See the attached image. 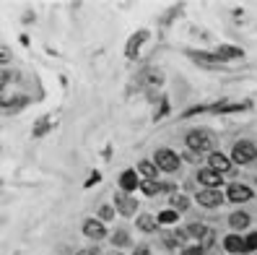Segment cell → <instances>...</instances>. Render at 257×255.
<instances>
[{
  "instance_id": "cell-17",
  "label": "cell",
  "mask_w": 257,
  "mask_h": 255,
  "mask_svg": "<svg viewBox=\"0 0 257 255\" xmlns=\"http://www.w3.org/2000/svg\"><path fill=\"white\" fill-rule=\"evenodd\" d=\"M164 242L169 248H182L184 245V232H171V235H164Z\"/></svg>"
},
{
  "instance_id": "cell-9",
  "label": "cell",
  "mask_w": 257,
  "mask_h": 255,
  "mask_svg": "<svg viewBox=\"0 0 257 255\" xmlns=\"http://www.w3.org/2000/svg\"><path fill=\"white\" fill-rule=\"evenodd\" d=\"M84 235L91 237V240H104V237H107V229H104L101 222H93V219H88V222L84 224Z\"/></svg>"
},
{
  "instance_id": "cell-3",
  "label": "cell",
  "mask_w": 257,
  "mask_h": 255,
  "mask_svg": "<svg viewBox=\"0 0 257 255\" xmlns=\"http://www.w3.org/2000/svg\"><path fill=\"white\" fill-rule=\"evenodd\" d=\"M187 146H190L195 154H200V151H208V148L213 146V141H210V135L205 130H192V133H187Z\"/></svg>"
},
{
  "instance_id": "cell-11",
  "label": "cell",
  "mask_w": 257,
  "mask_h": 255,
  "mask_svg": "<svg viewBox=\"0 0 257 255\" xmlns=\"http://www.w3.org/2000/svg\"><path fill=\"white\" fill-rule=\"evenodd\" d=\"M224 248H226L229 253H244V250H247V242H244L239 235H229V237L224 240Z\"/></svg>"
},
{
  "instance_id": "cell-7",
  "label": "cell",
  "mask_w": 257,
  "mask_h": 255,
  "mask_svg": "<svg viewBox=\"0 0 257 255\" xmlns=\"http://www.w3.org/2000/svg\"><path fill=\"white\" fill-rule=\"evenodd\" d=\"M197 180H200L205 188H221V182H224V177H221V172H216V169H200L197 172Z\"/></svg>"
},
{
  "instance_id": "cell-27",
  "label": "cell",
  "mask_w": 257,
  "mask_h": 255,
  "mask_svg": "<svg viewBox=\"0 0 257 255\" xmlns=\"http://www.w3.org/2000/svg\"><path fill=\"white\" fill-rule=\"evenodd\" d=\"M213 237H216V235H213V232L208 229V232H205V237H203V248H208V245H213Z\"/></svg>"
},
{
  "instance_id": "cell-21",
  "label": "cell",
  "mask_w": 257,
  "mask_h": 255,
  "mask_svg": "<svg viewBox=\"0 0 257 255\" xmlns=\"http://www.w3.org/2000/svg\"><path fill=\"white\" fill-rule=\"evenodd\" d=\"M187 206H190V201H187L184 195H171V208L174 211H184Z\"/></svg>"
},
{
  "instance_id": "cell-13",
  "label": "cell",
  "mask_w": 257,
  "mask_h": 255,
  "mask_svg": "<svg viewBox=\"0 0 257 255\" xmlns=\"http://www.w3.org/2000/svg\"><path fill=\"white\" fill-rule=\"evenodd\" d=\"M120 185H122V190H135V188H140V182H138V177H135V172L133 169H125L122 172V177H120Z\"/></svg>"
},
{
  "instance_id": "cell-6",
  "label": "cell",
  "mask_w": 257,
  "mask_h": 255,
  "mask_svg": "<svg viewBox=\"0 0 257 255\" xmlns=\"http://www.w3.org/2000/svg\"><path fill=\"white\" fill-rule=\"evenodd\" d=\"M114 208L120 211V216H133L138 211L135 198H127V195H114Z\"/></svg>"
},
{
  "instance_id": "cell-26",
  "label": "cell",
  "mask_w": 257,
  "mask_h": 255,
  "mask_svg": "<svg viewBox=\"0 0 257 255\" xmlns=\"http://www.w3.org/2000/svg\"><path fill=\"white\" fill-rule=\"evenodd\" d=\"M112 240L117 242V245H127V235H125V232H117V235H114Z\"/></svg>"
},
{
  "instance_id": "cell-28",
  "label": "cell",
  "mask_w": 257,
  "mask_h": 255,
  "mask_svg": "<svg viewBox=\"0 0 257 255\" xmlns=\"http://www.w3.org/2000/svg\"><path fill=\"white\" fill-rule=\"evenodd\" d=\"M182 255H203V248L200 245H197V248H187Z\"/></svg>"
},
{
  "instance_id": "cell-25",
  "label": "cell",
  "mask_w": 257,
  "mask_h": 255,
  "mask_svg": "<svg viewBox=\"0 0 257 255\" xmlns=\"http://www.w3.org/2000/svg\"><path fill=\"white\" fill-rule=\"evenodd\" d=\"M50 128V120H42L37 128H34V135H44V130Z\"/></svg>"
},
{
  "instance_id": "cell-5",
  "label": "cell",
  "mask_w": 257,
  "mask_h": 255,
  "mask_svg": "<svg viewBox=\"0 0 257 255\" xmlns=\"http://www.w3.org/2000/svg\"><path fill=\"white\" fill-rule=\"evenodd\" d=\"M226 198H229V201H234V203H244V201H250V198H252V190L247 188V185L234 182V185H229Z\"/></svg>"
},
{
  "instance_id": "cell-30",
  "label": "cell",
  "mask_w": 257,
  "mask_h": 255,
  "mask_svg": "<svg viewBox=\"0 0 257 255\" xmlns=\"http://www.w3.org/2000/svg\"><path fill=\"white\" fill-rule=\"evenodd\" d=\"M78 255H96V250H81Z\"/></svg>"
},
{
  "instance_id": "cell-1",
  "label": "cell",
  "mask_w": 257,
  "mask_h": 255,
  "mask_svg": "<svg viewBox=\"0 0 257 255\" xmlns=\"http://www.w3.org/2000/svg\"><path fill=\"white\" fill-rule=\"evenodd\" d=\"M255 156H257V148L250 141H239L231 148V161H237V164H250V161H255Z\"/></svg>"
},
{
  "instance_id": "cell-10",
  "label": "cell",
  "mask_w": 257,
  "mask_h": 255,
  "mask_svg": "<svg viewBox=\"0 0 257 255\" xmlns=\"http://www.w3.org/2000/svg\"><path fill=\"white\" fill-rule=\"evenodd\" d=\"M190 57L195 63H200L205 68H218L221 65V57L218 55H203V52H190Z\"/></svg>"
},
{
  "instance_id": "cell-8",
  "label": "cell",
  "mask_w": 257,
  "mask_h": 255,
  "mask_svg": "<svg viewBox=\"0 0 257 255\" xmlns=\"http://www.w3.org/2000/svg\"><path fill=\"white\" fill-rule=\"evenodd\" d=\"M146 39H148V31H146V29H140V31L135 34V37H130V39H127L125 55H127V57H135V55H138V50H140V44H143Z\"/></svg>"
},
{
  "instance_id": "cell-2",
  "label": "cell",
  "mask_w": 257,
  "mask_h": 255,
  "mask_svg": "<svg viewBox=\"0 0 257 255\" xmlns=\"http://www.w3.org/2000/svg\"><path fill=\"white\" fill-rule=\"evenodd\" d=\"M154 164L164 172H174L179 167V156L171 151V148H159V151L154 154Z\"/></svg>"
},
{
  "instance_id": "cell-4",
  "label": "cell",
  "mask_w": 257,
  "mask_h": 255,
  "mask_svg": "<svg viewBox=\"0 0 257 255\" xmlns=\"http://www.w3.org/2000/svg\"><path fill=\"white\" fill-rule=\"evenodd\" d=\"M197 203L205 206V208H216V206L224 203V195L218 193V188H205V190L197 193Z\"/></svg>"
},
{
  "instance_id": "cell-20",
  "label": "cell",
  "mask_w": 257,
  "mask_h": 255,
  "mask_svg": "<svg viewBox=\"0 0 257 255\" xmlns=\"http://www.w3.org/2000/svg\"><path fill=\"white\" fill-rule=\"evenodd\" d=\"M177 222V211L174 208H167V211L159 214V224H174Z\"/></svg>"
},
{
  "instance_id": "cell-24",
  "label": "cell",
  "mask_w": 257,
  "mask_h": 255,
  "mask_svg": "<svg viewBox=\"0 0 257 255\" xmlns=\"http://www.w3.org/2000/svg\"><path fill=\"white\" fill-rule=\"evenodd\" d=\"M244 242H247V250H257V232H252Z\"/></svg>"
},
{
  "instance_id": "cell-18",
  "label": "cell",
  "mask_w": 257,
  "mask_h": 255,
  "mask_svg": "<svg viewBox=\"0 0 257 255\" xmlns=\"http://www.w3.org/2000/svg\"><path fill=\"white\" fill-rule=\"evenodd\" d=\"M156 164H151V161H140V164H138V172H140V175H146L148 180H154L156 177Z\"/></svg>"
},
{
  "instance_id": "cell-16",
  "label": "cell",
  "mask_w": 257,
  "mask_h": 255,
  "mask_svg": "<svg viewBox=\"0 0 257 255\" xmlns=\"http://www.w3.org/2000/svg\"><path fill=\"white\" fill-rule=\"evenodd\" d=\"M229 224H231L234 229H247L250 216L244 214V211H237V214H231V216H229Z\"/></svg>"
},
{
  "instance_id": "cell-31",
  "label": "cell",
  "mask_w": 257,
  "mask_h": 255,
  "mask_svg": "<svg viewBox=\"0 0 257 255\" xmlns=\"http://www.w3.org/2000/svg\"><path fill=\"white\" fill-rule=\"evenodd\" d=\"M112 255H117V253H112Z\"/></svg>"
},
{
  "instance_id": "cell-15",
  "label": "cell",
  "mask_w": 257,
  "mask_h": 255,
  "mask_svg": "<svg viewBox=\"0 0 257 255\" xmlns=\"http://www.w3.org/2000/svg\"><path fill=\"white\" fill-rule=\"evenodd\" d=\"M216 55L221 57V60H234V57H242V50L231 47V44H221V47L216 50Z\"/></svg>"
},
{
  "instance_id": "cell-14",
  "label": "cell",
  "mask_w": 257,
  "mask_h": 255,
  "mask_svg": "<svg viewBox=\"0 0 257 255\" xmlns=\"http://www.w3.org/2000/svg\"><path fill=\"white\" fill-rule=\"evenodd\" d=\"M156 224H159V219L151 216V214L138 216V229H140V232H156Z\"/></svg>"
},
{
  "instance_id": "cell-29",
  "label": "cell",
  "mask_w": 257,
  "mask_h": 255,
  "mask_svg": "<svg viewBox=\"0 0 257 255\" xmlns=\"http://www.w3.org/2000/svg\"><path fill=\"white\" fill-rule=\"evenodd\" d=\"M135 255H151V250H148V248H138Z\"/></svg>"
},
{
  "instance_id": "cell-12",
  "label": "cell",
  "mask_w": 257,
  "mask_h": 255,
  "mask_svg": "<svg viewBox=\"0 0 257 255\" xmlns=\"http://www.w3.org/2000/svg\"><path fill=\"white\" fill-rule=\"evenodd\" d=\"M229 167H231V159L229 156H224V154H210V169H216V172H229Z\"/></svg>"
},
{
  "instance_id": "cell-23",
  "label": "cell",
  "mask_w": 257,
  "mask_h": 255,
  "mask_svg": "<svg viewBox=\"0 0 257 255\" xmlns=\"http://www.w3.org/2000/svg\"><path fill=\"white\" fill-rule=\"evenodd\" d=\"M99 216L104 219V222H107V219H114V208L112 206H101L99 208Z\"/></svg>"
},
{
  "instance_id": "cell-19",
  "label": "cell",
  "mask_w": 257,
  "mask_h": 255,
  "mask_svg": "<svg viewBox=\"0 0 257 255\" xmlns=\"http://www.w3.org/2000/svg\"><path fill=\"white\" fill-rule=\"evenodd\" d=\"M140 190H143L146 195H156V193H161L164 188H161L159 182H154V180H146L143 185H140Z\"/></svg>"
},
{
  "instance_id": "cell-22",
  "label": "cell",
  "mask_w": 257,
  "mask_h": 255,
  "mask_svg": "<svg viewBox=\"0 0 257 255\" xmlns=\"http://www.w3.org/2000/svg\"><path fill=\"white\" fill-rule=\"evenodd\" d=\"M205 227L203 224H190V227H187V235H192V237H205Z\"/></svg>"
}]
</instances>
